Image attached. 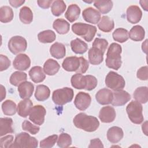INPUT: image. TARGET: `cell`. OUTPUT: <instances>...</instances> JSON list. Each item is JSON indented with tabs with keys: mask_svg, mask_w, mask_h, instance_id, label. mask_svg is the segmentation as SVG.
Returning <instances> with one entry per match:
<instances>
[{
	"mask_svg": "<svg viewBox=\"0 0 148 148\" xmlns=\"http://www.w3.org/2000/svg\"><path fill=\"white\" fill-rule=\"evenodd\" d=\"M108 46V42L102 38H97L94 40L92 47L88 50V60L90 64L96 65L103 60V54Z\"/></svg>",
	"mask_w": 148,
	"mask_h": 148,
	"instance_id": "obj_1",
	"label": "cell"
},
{
	"mask_svg": "<svg viewBox=\"0 0 148 148\" xmlns=\"http://www.w3.org/2000/svg\"><path fill=\"white\" fill-rule=\"evenodd\" d=\"M73 123L76 127L87 132H94L99 126V122L97 118L84 113L76 114L73 119Z\"/></svg>",
	"mask_w": 148,
	"mask_h": 148,
	"instance_id": "obj_2",
	"label": "cell"
},
{
	"mask_svg": "<svg viewBox=\"0 0 148 148\" xmlns=\"http://www.w3.org/2000/svg\"><path fill=\"white\" fill-rule=\"evenodd\" d=\"M122 52L121 46L116 43H112L109 46L106 53V65L111 69L118 70L121 65Z\"/></svg>",
	"mask_w": 148,
	"mask_h": 148,
	"instance_id": "obj_3",
	"label": "cell"
},
{
	"mask_svg": "<svg viewBox=\"0 0 148 148\" xmlns=\"http://www.w3.org/2000/svg\"><path fill=\"white\" fill-rule=\"evenodd\" d=\"M72 30L74 34L82 37L88 42L93 39L97 32L96 27L83 23H76L72 24Z\"/></svg>",
	"mask_w": 148,
	"mask_h": 148,
	"instance_id": "obj_4",
	"label": "cell"
},
{
	"mask_svg": "<svg viewBox=\"0 0 148 148\" xmlns=\"http://www.w3.org/2000/svg\"><path fill=\"white\" fill-rule=\"evenodd\" d=\"M38 141L35 138L30 136L27 132H21L16 135L14 143L9 147L24 148V147H37Z\"/></svg>",
	"mask_w": 148,
	"mask_h": 148,
	"instance_id": "obj_5",
	"label": "cell"
},
{
	"mask_svg": "<svg viewBox=\"0 0 148 148\" xmlns=\"http://www.w3.org/2000/svg\"><path fill=\"white\" fill-rule=\"evenodd\" d=\"M126 111L128 118L134 124H139L143 121L142 105L136 101H132L126 107Z\"/></svg>",
	"mask_w": 148,
	"mask_h": 148,
	"instance_id": "obj_6",
	"label": "cell"
},
{
	"mask_svg": "<svg viewBox=\"0 0 148 148\" xmlns=\"http://www.w3.org/2000/svg\"><path fill=\"white\" fill-rule=\"evenodd\" d=\"M73 96V90L71 88L64 87L56 90L53 91L52 99L55 104L58 105H64L71 102Z\"/></svg>",
	"mask_w": 148,
	"mask_h": 148,
	"instance_id": "obj_7",
	"label": "cell"
},
{
	"mask_svg": "<svg viewBox=\"0 0 148 148\" xmlns=\"http://www.w3.org/2000/svg\"><path fill=\"white\" fill-rule=\"evenodd\" d=\"M106 86L113 91L123 90L125 86V82L122 76L117 73L110 71L105 77Z\"/></svg>",
	"mask_w": 148,
	"mask_h": 148,
	"instance_id": "obj_8",
	"label": "cell"
},
{
	"mask_svg": "<svg viewBox=\"0 0 148 148\" xmlns=\"http://www.w3.org/2000/svg\"><path fill=\"white\" fill-rule=\"evenodd\" d=\"M27 47L26 39L21 36H14L8 42V49L14 54L25 51Z\"/></svg>",
	"mask_w": 148,
	"mask_h": 148,
	"instance_id": "obj_9",
	"label": "cell"
},
{
	"mask_svg": "<svg viewBox=\"0 0 148 148\" xmlns=\"http://www.w3.org/2000/svg\"><path fill=\"white\" fill-rule=\"evenodd\" d=\"M46 113V109L43 106L40 105H35L31 109L29 114V119L35 124L40 125L45 121Z\"/></svg>",
	"mask_w": 148,
	"mask_h": 148,
	"instance_id": "obj_10",
	"label": "cell"
},
{
	"mask_svg": "<svg viewBox=\"0 0 148 148\" xmlns=\"http://www.w3.org/2000/svg\"><path fill=\"white\" fill-rule=\"evenodd\" d=\"M91 98L89 94L84 92H79L76 95L74 104L77 109L83 111L87 109L91 104Z\"/></svg>",
	"mask_w": 148,
	"mask_h": 148,
	"instance_id": "obj_11",
	"label": "cell"
},
{
	"mask_svg": "<svg viewBox=\"0 0 148 148\" xmlns=\"http://www.w3.org/2000/svg\"><path fill=\"white\" fill-rule=\"evenodd\" d=\"M131 99L130 94L124 90L114 91L113 92V100L112 105L115 106L124 105Z\"/></svg>",
	"mask_w": 148,
	"mask_h": 148,
	"instance_id": "obj_12",
	"label": "cell"
},
{
	"mask_svg": "<svg viewBox=\"0 0 148 148\" xmlns=\"http://www.w3.org/2000/svg\"><path fill=\"white\" fill-rule=\"evenodd\" d=\"M13 65L18 71H25L31 65L30 58L25 54H18L13 60Z\"/></svg>",
	"mask_w": 148,
	"mask_h": 148,
	"instance_id": "obj_13",
	"label": "cell"
},
{
	"mask_svg": "<svg viewBox=\"0 0 148 148\" xmlns=\"http://www.w3.org/2000/svg\"><path fill=\"white\" fill-rule=\"evenodd\" d=\"M80 65L81 62L79 57L71 56L68 57L64 59L62 64V66L64 69L68 72H77L80 67Z\"/></svg>",
	"mask_w": 148,
	"mask_h": 148,
	"instance_id": "obj_14",
	"label": "cell"
},
{
	"mask_svg": "<svg viewBox=\"0 0 148 148\" xmlns=\"http://www.w3.org/2000/svg\"><path fill=\"white\" fill-rule=\"evenodd\" d=\"M116 113L114 109L110 106L102 108L99 113V118L101 122L109 123L113 122L116 118Z\"/></svg>",
	"mask_w": 148,
	"mask_h": 148,
	"instance_id": "obj_15",
	"label": "cell"
},
{
	"mask_svg": "<svg viewBox=\"0 0 148 148\" xmlns=\"http://www.w3.org/2000/svg\"><path fill=\"white\" fill-rule=\"evenodd\" d=\"M127 19L131 24L139 23L142 17V12L139 6L136 5L130 6L126 12Z\"/></svg>",
	"mask_w": 148,
	"mask_h": 148,
	"instance_id": "obj_16",
	"label": "cell"
},
{
	"mask_svg": "<svg viewBox=\"0 0 148 148\" xmlns=\"http://www.w3.org/2000/svg\"><path fill=\"white\" fill-rule=\"evenodd\" d=\"M84 20L89 23L96 24L101 19V13L92 7L86 8L82 13Z\"/></svg>",
	"mask_w": 148,
	"mask_h": 148,
	"instance_id": "obj_17",
	"label": "cell"
},
{
	"mask_svg": "<svg viewBox=\"0 0 148 148\" xmlns=\"http://www.w3.org/2000/svg\"><path fill=\"white\" fill-rule=\"evenodd\" d=\"M95 99L99 104L102 105L111 103L113 100V92L106 88H102L96 93Z\"/></svg>",
	"mask_w": 148,
	"mask_h": 148,
	"instance_id": "obj_18",
	"label": "cell"
},
{
	"mask_svg": "<svg viewBox=\"0 0 148 148\" xmlns=\"http://www.w3.org/2000/svg\"><path fill=\"white\" fill-rule=\"evenodd\" d=\"M17 90L21 98H29L34 92V86L31 82L25 81L18 86Z\"/></svg>",
	"mask_w": 148,
	"mask_h": 148,
	"instance_id": "obj_19",
	"label": "cell"
},
{
	"mask_svg": "<svg viewBox=\"0 0 148 148\" xmlns=\"http://www.w3.org/2000/svg\"><path fill=\"white\" fill-rule=\"evenodd\" d=\"M124 133L121 128L117 126L112 127L107 132V138L112 143H116L123 138Z\"/></svg>",
	"mask_w": 148,
	"mask_h": 148,
	"instance_id": "obj_20",
	"label": "cell"
},
{
	"mask_svg": "<svg viewBox=\"0 0 148 148\" xmlns=\"http://www.w3.org/2000/svg\"><path fill=\"white\" fill-rule=\"evenodd\" d=\"M33 106V103L29 98L21 101L17 105V112L19 116L22 117H27Z\"/></svg>",
	"mask_w": 148,
	"mask_h": 148,
	"instance_id": "obj_21",
	"label": "cell"
},
{
	"mask_svg": "<svg viewBox=\"0 0 148 148\" xmlns=\"http://www.w3.org/2000/svg\"><path fill=\"white\" fill-rule=\"evenodd\" d=\"M71 82L72 86L76 89H86L87 85V77L86 75L83 76L77 73L72 76Z\"/></svg>",
	"mask_w": 148,
	"mask_h": 148,
	"instance_id": "obj_22",
	"label": "cell"
},
{
	"mask_svg": "<svg viewBox=\"0 0 148 148\" xmlns=\"http://www.w3.org/2000/svg\"><path fill=\"white\" fill-rule=\"evenodd\" d=\"M43 69L39 66H33L29 71V76L34 83H38L42 82L46 78Z\"/></svg>",
	"mask_w": 148,
	"mask_h": 148,
	"instance_id": "obj_23",
	"label": "cell"
},
{
	"mask_svg": "<svg viewBox=\"0 0 148 148\" xmlns=\"http://www.w3.org/2000/svg\"><path fill=\"white\" fill-rule=\"evenodd\" d=\"M60 68V65L58 62L53 59L49 58L45 62L43 65V71L45 73L49 76H53L56 74Z\"/></svg>",
	"mask_w": 148,
	"mask_h": 148,
	"instance_id": "obj_24",
	"label": "cell"
},
{
	"mask_svg": "<svg viewBox=\"0 0 148 148\" xmlns=\"http://www.w3.org/2000/svg\"><path fill=\"white\" fill-rule=\"evenodd\" d=\"M51 56L57 59H61L65 57L66 49L64 45L61 43L56 42L53 44L50 48Z\"/></svg>",
	"mask_w": 148,
	"mask_h": 148,
	"instance_id": "obj_25",
	"label": "cell"
},
{
	"mask_svg": "<svg viewBox=\"0 0 148 148\" xmlns=\"http://www.w3.org/2000/svg\"><path fill=\"white\" fill-rule=\"evenodd\" d=\"M14 132L13 128V120L9 117L0 119V135L2 136L7 134Z\"/></svg>",
	"mask_w": 148,
	"mask_h": 148,
	"instance_id": "obj_26",
	"label": "cell"
},
{
	"mask_svg": "<svg viewBox=\"0 0 148 148\" xmlns=\"http://www.w3.org/2000/svg\"><path fill=\"white\" fill-rule=\"evenodd\" d=\"M145 36V31L144 28L139 25L134 26L128 32L129 38L134 41H141L144 39Z\"/></svg>",
	"mask_w": 148,
	"mask_h": 148,
	"instance_id": "obj_27",
	"label": "cell"
},
{
	"mask_svg": "<svg viewBox=\"0 0 148 148\" xmlns=\"http://www.w3.org/2000/svg\"><path fill=\"white\" fill-rule=\"evenodd\" d=\"M80 14V8L76 4L70 5L65 13V18L71 23L76 21Z\"/></svg>",
	"mask_w": 148,
	"mask_h": 148,
	"instance_id": "obj_28",
	"label": "cell"
},
{
	"mask_svg": "<svg viewBox=\"0 0 148 148\" xmlns=\"http://www.w3.org/2000/svg\"><path fill=\"white\" fill-rule=\"evenodd\" d=\"M71 47L75 53L79 54L86 53L88 49L87 43L79 38H76L71 42Z\"/></svg>",
	"mask_w": 148,
	"mask_h": 148,
	"instance_id": "obj_29",
	"label": "cell"
},
{
	"mask_svg": "<svg viewBox=\"0 0 148 148\" xmlns=\"http://www.w3.org/2000/svg\"><path fill=\"white\" fill-rule=\"evenodd\" d=\"M53 27L58 34H65L69 31L70 24L63 18H57L53 22Z\"/></svg>",
	"mask_w": 148,
	"mask_h": 148,
	"instance_id": "obj_30",
	"label": "cell"
},
{
	"mask_svg": "<svg viewBox=\"0 0 148 148\" xmlns=\"http://www.w3.org/2000/svg\"><path fill=\"white\" fill-rule=\"evenodd\" d=\"M114 21L108 16H102L98 24V28L105 32H110L114 28Z\"/></svg>",
	"mask_w": 148,
	"mask_h": 148,
	"instance_id": "obj_31",
	"label": "cell"
},
{
	"mask_svg": "<svg viewBox=\"0 0 148 148\" xmlns=\"http://www.w3.org/2000/svg\"><path fill=\"white\" fill-rule=\"evenodd\" d=\"M50 95L49 88L43 84H40L36 86L35 97L39 101H44L49 98Z\"/></svg>",
	"mask_w": 148,
	"mask_h": 148,
	"instance_id": "obj_32",
	"label": "cell"
},
{
	"mask_svg": "<svg viewBox=\"0 0 148 148\" xmlns=\"http://www.w3.org/2000/svg\"><path fill=\"white\" fill-rule=\"evenodd\" d=\"M135 99L141 103H146L148 100V89L146 86L138 87L134 92Z\"/></svg>",
	"mask_w": 148,
	"mask_h": 148,
	"instance_id": "obj_33",
	"label": "cell"
},
{
	"mask_svg": "<svg viewBox=\"0 0 148 148\" xmlns=\"http://www.w3.org/2000/svg\"><path fill=\"white\" fill-rule=\"evenodd\" d=\"M39 41L43 43H49L54 42L56 39V35L54 31L47 29L39 32L38 35Z\"/></svg>",
	"mask_w": 148,
	"mask_h": 148,
	"instance_id": "obj_34",
	"label": "cell"
},
{
	"mask_svg": "<svg viewBox=\"0 0 148 148\" xmlns=\"http://www.w3.org/2000/svg\"><path fill=\"white\" fill-rule=\"evenodd\" d=\"M19 18L20 21L25 24H30L33 20V13L28 6H23L20 10Z\"/></svg>",
	"mask_w": 148,
	"mask_h": 148,
	"instance_id": "obj_35",
	"label": "cell"
},
{
	"mask_svg": "<svg viewBox=\"0 0 148 148\" xmlns=\"http://www.w3.org/2000/svg\"><path fill=\"white\" fill-rule=\"evenodd\" d=\"M13 10L8 6H3L0 8V21L3 23L11 21L13 18Z\"/></svg>",
	"mask_w": 148,
	"mask_h": 148,
	"instance_id": "obj_36",
	"label": "cell"
},
{
	"mask_svg": "<svg viewBox=\"0 0 148 148\" xmlns=\"http://www.w3.org/2000/svg\"><path fill=\"white\" fill-rule=\"evenodd\" d=\"M94 6L97 8L102 14H106L109 12L113 7V2L112 1H95L94 2Z\"/></svg>",
	"mask_w": 148,
	"mask_h": 148,
	"instance_id": "obj_37",
	"label": "cell"
},
{
	"mask_svg": "<svg viewBox=\"0 0 148 148\" xmlns=\"http://www.w3.org/2000/svg\"><path fill=\"white\" fill-rule=\"evenodd\" d=\"M2 110L4 114L6 116H13L17 111L16 104L10 99L6 100L2 104Z\"/></svg>",
	"mask_w": 148,
	"mask_h": 148,
	"instance_id": "obj_38",
	"label": "cell"
},
{
	"mask_svg": "<svg viewBox=\"0 0 148 148\" xmlns=\"http://www.w3.org/2000/svg\"><path fill=\"white\" fill-rule=\"evenodd\" d=\"M113 39L119 43L126 42L128 38V31L124 28H119L116 29L112 34Z\"/></svg>",
	"mask_w": 148,
	"mask_h": 148,
	"instance_id": "obj_39",
	"label": "cell"
},
{
	"mask_svg": "<svg viewBox=\"0 0 148 148\" xmlns=\"http://www.w3.org/2000/svg\"><path fill=\"white\" fill-rule=\"evenodd\" d=\"M66 5L62 0H56L53 1L51 6L52 14L55 16H59L62 14L66 9Z\"/></svg>",
	"mask_w": 148,
	"mask_h": 148,
	"instance_id": "obj_40",
	"label": "cell"
},
{
	"mask_svg": "<svg viewBox=\"0 0 148 148\" xmlns=\"http://www.w3.org/2000/svg\"><path fill=\"white\" fill-rule=\"evenodd\" d=\"M27 75L25 72L16 71L13 72L9 79L11 84L14 86H18L22 82H25L27 80Z\"/></svg>",
	"mask_w": 148,
	"mask_h": 148,
	"instance_id": "obj_41",
	"label": "cell"
},
{
	"mask_svg": "<svg viewBox=\"0 0 148 148\" xmlns=\"http://www.w3.org/2000/svg\"><path fill=\"white\" fill-rule=\"evenodd\" d=\"M72 144L71 136L67 133H61L57 139V145L61 148L68 147Z\"/></svg>",
	"mask_w": 148,
	"mask_h": 148,
	"instance_id": "obj_42",
	"label": "cell"
},
{
	"mask_svg": "<svg viewBox=\"0 0 148 148\" xmlns=\"http://www.w3.org/2000/svg\"><path fill=\"white\" fill-rule=\"evenodd\" d=\"M58 139L57 135H53L49 136L40 142V147L50 148L52 147L56 143Z\"/></svg>",
	"mask_w": 148,
	"mask_h": 148,
	"instance_id": "obj_43",
	"label": "cell"
},
{
	"mask_svg": "<svg viewBox=\"0 0 148 148\" xmlns=\"http://www.w3.org/2000/svg\"><path fill=\"white\" fill-rule=\"evenodd\" d=\"M22 128L23 130L29 132L32 135L36 134L40 130V127L32 124L28 120H24L22 123Z\"/></svg>",
	"mask_w": 148,
	"mask_h": 148,
	"instance_id": "obj_44",
	"label": "cell"
},
{
	"mask_svg": "<svg viewBox=\"0 0 148 148\" xmlns=\"http://www.w3.org/2000/svg\"><path fill=\"white\" fill-rule=\"evenodd\" d=\"M87 77V85L85 90L87 91H91L94 89L98 84V81L96 77L94 76L87 75H86Z\"/></svg>",
	"mask_w": 148,
	"mask_h": 148,
	"instance_id": "obj_45",
	"label": "cell"
},
{
	"mask_svg": "<svg viewBox=\"0 0 148 148\" xmlns=\"http://www.w3.org/2000/svg\"><path fill=\"white\" fill-rule=\"evenodd\" d=\"M13 135H6L4 137H2L0 140V146L2 148L9 147L13 143Z\"/></svg>",
	"mask_w": 148,
	"mask_h": 148,
	"instance_id": "obj_46",
	"label": "cell"
},
{
	"mask_svg": "<svg viewBox=\"0 0 148 148\" xmlns=\"http://www.w3.org/2000/svg\"><path fill=\"white\" fill-rule=\"evenodd\" d=\"M136 76L141 80H147L148 79V67L144 66L140 68L136 73Z\"/></svg>",
	"mask_w": 148,
	"mask_h": 148,
	"instance_id": "obj_47",
	"label": "cell"
},
{
	"mask_svg": "<svg viewBox=\"0 0 148 148\" xmlns=\"http://www.w3.org/2000/svg\"><path fill=\"white\" fill-rule=\"evenodd\" d=\"M10 65V61L6 56L0 55V71L6 70Z\"/></svg>",
	"mask_w": 148,
	"mask_h": 148,
	"instance_id": "obj_48",
	"label": "cell"
},
{
	"mask_svg": "<svg viewBox=\"0 0 148 148\" xmlns=\"http://www.w3.org/2000/svg\"><path fill=\"white\" fill-rule=\"evenodd\" d=\"M81 62V65L79 69V70L77 71V73H84L88 69L89 67V64L87 60H86L84 57H79Z\"/></svg>",
	"mask_w": 148,
	"mask_h": 148,
	"instance_id": "obj_49",
	"label": "cell"
},
{
	"mask_svg": "<svg viewBox=\"0 0 148 148\" xmlns=\"http://www.w3.org/2000/svg\"><path fill=\"white\" fill-rule=\"evenodd\" d=\"M88 147H103V145L99 138H95L90 140Z\"/></svg>",
	"mask_w": 148,
	"mask_h": 148,
	"instance_id": "obj_50",
	"label": "cell"
},
{
	"mask_svg": "<svg viewBox=\"0 0 148 148\" xmlns=\"http://www.w3.org/2000/svg\"><path fill=\"white\" fill-rule=\"evenodd\" d=\"M53 2L52 0H49V1H38L37 3L39 7L43 9H48L51 4Z\"/></svg>",
	"mask_w": 148,
	"mask_h": 148,
	"instance_id": "obj_51",
	"label": "cell"
},
{
	"mask_svg": "<svg viewBox=\"0 0 148 148\" xmlns=\"http://www.w3.org/2000/svg\"><path fill=\"white\" fill-rule=\"evenodd\" d=\"M9 3L10 5L14 8H18L22 5L24 2L25 1H20V0H9Z\"/></svg>",
	"mask_w": 148,
	"mask_h": 148,
	"instance_id": "obj_52",
	"label": "cell"
},
{
	"mask_svg": "<svg viewBox=\"0 0 148 148\" xmlns=\"http://www.w3.org/2000/svg\"><path fill=\"white\" fill-rule=\"evenodd\" d=\"M1 101H2L5 98V97H6V90H5V88H4V87L2 85H1Z\"/></svg>",
	"mask_w": 148,
	"mask_h": 148,
	"instance_id": "obj_53",
	"label": "cell"
},
{
	"mask_svg": "<svg viewBox=\"0 0 148 148\" xmlns=\"http://www.w3.org/2000/svg\"><path fill=\"white\" fill-rule=\"evenodd\" d=\"M140 4L141 5V6L142 7V8H143L146 11H147V5H143L144 3H147L148 1H140Z\"/></svg>",
	"mask_w": 148,
	"mask_h": 148,
	"instance_id": "obj_54",
	"label": "cell"
}]
</instances>
